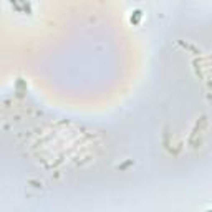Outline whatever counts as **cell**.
<instances>
[{"label":"cell","instance_id":"1","mask_svg":"<svg viewBox=\"0 0 212 212\" xmlns=\"http://www.w3.org/2000/svg\"><path fill=\"white\" fill-rule=\"evenodd\" d=\"M139 18H141V10H136V12H134V18L131 17V22H133V23H138Z\"/></svg>","mask_w":212,"mask_h":212}]
</instances>
